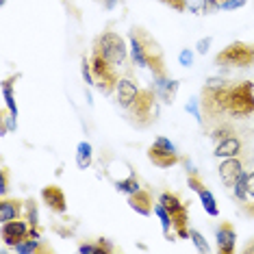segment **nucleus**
Wrapping results in <instances>:
<instances>
[{"label": "nucleus", "instance_id": "obj_1", "mask_svg": "<svg viewBox=\"0 0 254 254\" xmlns=\"http://www.w3.org/2000/svg\"><path fill=\"white\" fill-rule=\"evenodd\" d=\"M200 109L209 128L228 124L226 120H250L254 118V83L209 76L202 85Z\"/></svg>", "mask_w": 254, "mask_h": 254}, {"label": "nucleus", "instance_id": "obj_2", "mask_svg": "<svg viewBox=\"0 0 254 254\" xmlns=\"http://www.w3.org/2000/svg\"><path fill=\"white\" fill-rule=\"evenodd\" d=\"M128 50H130V61L137 67H148L154 78L170 76L165 67V55L161 44L154 39L146 28L132 26L128 31Z\"/></svg>", "mask_w": 254, "mask_h": 254}, {"label": "nucleus", "instance_id": "obj_3", "mask_svg": "<svg viewBox=\"0 0 254 254\" xmlns=\"http://www.w3.org/2000/svg\"><path fill=\"white\" fill-rule=\"evenodd\" d=\"M91 53L100 55L102 59L109 61L115 67L126 65V61H128V57H130V50H128V44H126V39L120 35V33H115V31L100 33V35L94 39Z\"/></svg>", "mask_w": 254, "mask_h": 254}, {"label": "nucleus", "instance_id": "obj_4", "mask_svg": "<svg viewBox=\"0 0 254 254\" xmlns=\"http://www.w3.org/2000/svg\"><path fill=\"white\" fill-rule=\"evenodd\" d=\"M161 105H163V102L159 100V96H157L154 89H139L135 102H132L126 111H128V118L135 126L148 128V126H152L159 120Z\"/></svg>", "mask_w": 254, "mask_h": 254}, {"label": "nucleus", "instance_id": "obj_5", "mask_svg": "<svg viewBox=\"0 0 254 254\" xmlns=\"http://www.w3.org/2000/svg\"><path fill=\"white\" fill-rule=\"evenodd\" d=\"M215 65L219 67H252L254 65V44L233 42L215 55Z\"/></svg>", "mask_w": 254, "mask_h": 254}, {"label": "nucleus", "instance_id": "obj_6", "mask_svg": "<svg viewBox=\"0 0 254 254\" xmlns=\"http://www.w3.org/2000/svg\"><path fill=\"white\" fill-rule=\"evenodd\" d=\"M159 202L167 209L174 224V233L178 239H189V211L187 204H183V200L172 191H163L159 195Z\"/></svg>", "mask_w": 254, "mask_h": 254}, {"label": "nucleus", "instance_id": "obj_7", "mask_svg": "<svg viewBox=\"0 0 254 254\" xmlns=\"http://www.w3.org/2000/svg\"><path fill=\"white\" fill-rule=\"evenodd\" d=\"M89 61H91V72H94V78H96V89L105 96L113 94L115 87H118V80L122 78L118 74V67L111 65V63L105 61L96 53H91Z\"/></svg>", "mask_w": 254, "mask_h": 254}, {"label": "nucleus", "instance_id": "obj_8", "mask_svg": "<svg viewBox=\"0 0 254 254\" xmlns=\"http://www.w3.org/2000/svg\"><path fill=\"white\" fill-rule=\"evenodd\" d=\"M148 159L150 163H154L161 170H170V167H174L176 163L183 161L176 143H172L167 137H157L152 141V146L148 148Z\"/></svg>", "mask_w": 254, "mask_h": 254}, {"label": "nucleus", "instance_id": "obj_9", "mask_svg": "<svg viewBox=\"0 0 254 254\" xmlns=\"http://www.w3.org/2000/svg\"><path fill=\"white\" fill-rule=\"evenodd\" d=\"M187 185H189V189L191 191L198 193V198H200V204H202V209H204L206 215H211V217H217L219 215V206H217V200H215V195H213L209 189L204 187V183H202V178L198 176V172H187Z\"/></svg>", "mask_w": 254, "mask_h": 254}, {"label": "nucleus", "instance_id": "obj_10", "mask_svg": "<svg viewBox=\"0 0 254 254\" xmlns=\"http://www.w3.org/2000/svg\"><path fill=\"white\" fill-rule=\"evenodd\" d=\"M28 230H31V224L26 219H11V222H2L0 226V237H2V244L9 248H15L18 244L28 237Z\"/></svg>", "mask_w": 254, "mask_h": 254}, {"label": "nucleus", "instance_id": "obj_11", "mask_svg": "<svg viewBox=\"0 0 254 254\" xmlns=\"http://www.w3.org/2000/svg\"><path fill=\"white\" fill-rule=\"evenodd\" d=\"M244 163L239 161V157H230V159H222V163L217 167V174H219V181L224 183V187L233 189L235 183L239 181V176L244 174Z\"/></svg>", "mask_w": 254, "mask_h": 254}, {"label": "nucleus", "instance_id": "obj_12", "mask_svg": "<svg viewBox=\"0 0 254 254\" xmlns=\"http://www.w3.org/2000/svg\"><path fill=\"white\" fill-rule=\"evenodd\" d=\"M42 200L50 211L57 213V215H63V213L67 211L65 193H63V189L57 187V185H46V187L42 189Z\"/></svg>", "mask_w": 254, "mask_h": 254}, {"label": "nucleus", "instance_id": "obj_13", "mask_svg": "<svg viewBox=\"0 0 254 254\" xmlns=\"http://www.w3.org/2000/svg\"><path fill=\"white\" fill-rule=\"evenodd\" d=\"M215 239H217V252L219 254H233L237 248V233L230 222H222L215 228Z\"/></svg>", "mask_w": 254, "mask_h": 254}, {"label": "nucleus", "instance_id": "obj_14", "mask_svg": "<svg viewBox=\"0 0 254 254\" xmlns=\"http://www.w3.org/2000/svg\"><path fill=\"white\" fill-rule=\"evenodd\" d=\"M178 89H181V80H176V78H170V76H163V78H154V91H157L159 100L163 102L165 107L174 105Z\"/></svg>", "mask_w": 254, "mask_h": 254}, {"label": "nucleus", "instance_id": "obj_15", "mask_svg": "<svg viewBox=\"0 0 254 254\" xmlns=\"http://www.w3.org/2000/svg\"><path fill=\"white\" fill-rule=\"evenodd\" d=\"M141 87H137V83L130 76H122L118 80V87H115V98H118V105L122 109H128L135 102L137 94Z\"/></svg>", "mask_w": 254, "mask_h": 254}, {"label": "nucleus", "instance_id": "obj_16", "mask_svg": "<svg viewBox=\"0 0 254 254\" xmlns=\"http://www.w3.org/2000/svg\"><path fill=\"white\" fill-rule=\"evenodd\" d=\"M154 198H152V193L148 191V189H139V191H135V193H130L128 195V206L135 213H139V215L143 217H150L154 213Z\"/></svg>", "mask_w": 254, "mask_h": 254}, {"label": "nucleus", "instance_id": "obj_17", "mask_svg": "<svg viewBox=\"0 0 254 254\" xmlns=\"http://www.w3.org/2000/svg\"><path fill=\"white\" fill-rule=\"evenodd\" d=\"M241 150H244V143H241V139L237 137V132H233V135L224 137L222 141L215 143V157L217 159H230V157H239Z\"/></svg>", "mask_w": 254, "mask_h": 254}, {"label": "nucleus", "instance_id": "obj_18", "mask_svg": "<svg viewBox=\"0 0 254 254\" xmlns=\"http://www.w3.org/2000/svg\"><path fill=\"white\" fill-rule=\"evenodd\" d=\"M20 217H24V200L2 195V200H0V222H11V219Z\"/></svg>", "mask_w": 254, "mask_h": 254}, {"label": "nucleus", "instance_id": "obj_19", "mask_svg": "<svg viewBox=\"0 0 254 254\" xmlns=\"http://www.w3.org/2000/svg\"><path fill=\"white\" fill-rule=\"evenodd\" d=\"M53 248L46 246L44 239H33V237H26L22 244L15 246V252L18 254H42V252H50Z\"/></svg>", "mask_w": 254, "mask_h": 254}, {"label": "nucleus", "instance_id": "obj_20", "mask_svg": "<svg viewBox=\"0 0 254 254\" xmlns=\"http://www.w3.org/2000/svg\"><path fill=\"white\" fill-rule=\"evenodd\" d=\"M154 215L159 217V222H161V228H163V235H165V239L167 241H174V237H176V233H174V224H172V217H170V213H167V209L161 202H157L154 204Z\"/></svg>", "mask_w": 254, "mask_h": 254}, {"label": "nucleus", "instance_id": "obj_21", "mask_svg": "<svg viewBox=\"0 0 254 254\" xmlns=\"http://www.w3.org/2000/svg\"><path fill=\"white\" fill-rule=\"evenodd\" d=\"M94 163V148L89 141H78L76 146V167L78 170H89Z\"/></svg>", "mask_w": 254, "mask_h": 254}, {"label": "nucleus", "instance_id": "obj_22", "mask_svg": "<svg viewBox=\"0 0 254 254\" xmlns=\"http://www.w3.org/2000/svg\"><path fill=\"white\" fill-rule=\"evenodd\" d=\"M141 189V183H139V178H137V174H130L122 178V181H115V191H120V193H124L126 198H128L130 193H135V191H139Z\"/></svg>", "mask_w": 254, "mask_h": 254}, {"label": "nucleus", "instance_id": "obj_23", "mask_svg": "<svg viewBox=\"0 0 254 254\" xmlns=\"http://www.w3.org/2000/svg\"><path fill=\"white\" fill-rule=\"evenodd\" d=\"M15 78H18V76L4 78V83H2V98H4V105H7L9 113L18 118L20 111H18V105H15V96H13V83H15Z\"/></svg>", "mask_w": 254, "mask_h": 254}, {"label": "nucleus", "instance_id": "obj_24", "mask_svg": "<svg viewBox=\"0 0 254 254\" xmlns=\"http://www.w3.org/2000/svg\"><path fill=\"white\" fill-rule=\"evenodd\" d=\"M24 219L31 226H39V209H37L35 198L24 200Z\"/></svg>", "mask_w": 254, "mask_h": 254}, {"label": "nucleus", "instance_id": "obj_25", "mask_svg": "<svg viewBox=\"0 0 254 254\" xmlns=\"http://www.w3.org/2000/svg\"><path fill=\"white\" fill-rule=\"evenodd\" d=\"M189 239H191V244L195 246V250L198 252H209L211 248H209V241L204 239V235L200 233V230H195V228H189Z\"/></svg>", "mask_w": 254, "mask_h": 254}, {"label": "nucleus", "instance_id": "obj_26", "mask_svg": "<svg viewBox=\"0 0 254 254\" xmlns=\"http://www.w3.org/2000/svg\"><path fill=\"white\" fill-rule=\"evenodd\" d=\"M80 74H83V80L87 87H96V78H94V72H91V61L87 57L80 59Z\"/></svg>", "mask_w": 254, "mask_h": 254}, {"label": "nucleus", "instance_id": "obj_27", "mask_svg": "<svg viewBox=\"0 0 254 254\" xmlns=\"http://www.w3.org/2000/svg\"><path fill=\"white\" fill-rule=\"evenodd\" d=\"M185 111L191 113L195 120H198L200 126H204V118H202V109H200V98H191V100L185 105Z\"/></svg>", "mask_w": 254, "mask_h": 254}, {"label": "nucleus", "instance_id": "obj_28", "mask_svg": "<svg viewBox=\"0 0 254 254\" xmlns=\"http://www.w3.org/2000/svg\"><path fill=\"white\" fill-rule=\"evenodd\" d=\"M222 11V2L219 0H202V15H213Z\"/></svg>", "mask_w": 254, "mask_h": 254}, {"label": "nucleus", "instance_id": "obj_29", "mask_svg": "<svg viewBox=\"0 0 254 254\" xmlns=\"http://www.w3.org/2000/svg\"><path fill=\"white\" fill-rule=\"evenodd\" d=\"M178 63H181L183 67H191L193 65V50L183 48L181 53H178Z\"/></svg>", "mask_w": 254, "mask_h": 254}, {"label": "nucleus", "instance_id": "obj_30", "mask_svg": "<svg viewBox=\"0 0 254 254\" xmlns=\"http://www.w3.org/2000/svg\"><path fill=\"white\" fill-rule=\"evenodd\" d=\"M159 2L167 4V7H172L174 11H178V13H183V11H187V7H189V2H187V0H159Z\"/></svg>", "mask_w": 254, "mask_h": 254}, {"label": "nucleus", "instance_id": "obj_31", "mask_svg": "<svg viewBox=\"0 0 254 254\" xmlns=\"http://www.w3.org/2000/svg\"><path fill=\"white\" fill-rule=\"evenodd\" d=\"M7 191H9V170L2 167L0 170V195H7Z\"/></svg>", "mask_w": 254, "mask_h": 254}, {"label": "nucleus", "instance_id": "obj_32", "mask_svg": "<svg viewBox=\"0 0 254 254\" xmlns=\"http://www.w3.org/2000/svg\"><path fill=\"white\" fill-rule=\"evenodd\" d=\"M211 44H213V37L198 39V44H195V53H198V55H206V53H209V48H211Z\"/></svg>", "mask_w": 254, "mask_h": 254}, {"label": "nucleus", "instance_id": "obj_33", "mask_svg": "<svg viewBox=\"0 0 254 254\" xmlns=\"http://www.w3.org/2000/svg\"><path fill=\"white\" fill-rule=\"evenodd\" d=\"M246 4H248V0H224V2H222V9H224V11H235V9L246 7Z\"/></svg>", "mask_w": 254, "mask_h": 254}, {"label": "nucleus", "instance_id": "obj_34", "mask_svg": "<svg viewBox=\"0 0 254 254\" xmlns=\"http://www.w3.org/2000/svg\"><path fill=\"white\" fill-rule=\"evenodd\" d=\"M78 252L80 254H102V250H100V246L98 244H80Z\"/></svg>", "mask_w": 254, "mask_h": 254}, {"label": "nucleus", "instance_id": "obj_35", "mask_svg": "<svg viewBox=\"0 0 254 254\" xmlns=\"http://www.w3.org/2000/svg\"><path fill=\"white\" fill-rule=\"evenodd\" d=\"M96 244L98 246H100V250H102V254H111L113 250H115V246L111 244V241H109V239H105V237H102V239H98L96 241Z\"/></svg>", "mask_w": 254, "mask_h": 254}, {"label": "nucleus", "instance_id": "obj_36", "mask_svg": "<svg viewBox=\"0 0 254 254\" xmlns=\"http://www.w3.org/2000/svg\"><path fill=\"white\" fill-rule=\"evenodd\" d=\"M244 252H248V254H252V252H254V241H252L250 246H246V248H244Z\"/></svg>", "mask_w": 254, "mask_h": 254}, {"label": "nucleus", "instance_id": "obj_37", "mask_svg": "<svg viewBox=\"0 0 254 254\" xmlns=\"http://www.w3.org/2000/svg\"><path fill=\"white\" fill-rule=\"evenodd\" d=\"M0 2H2V7H4V4H7V0H0Z\"/></svg>", "mask_w": 254, "mask_h": 254}, {"label": "nucleus", "instance_id": "obj_38", "mask_svg": "<svg viewBox=\"0 0 254 254\" xmlns=\"http://www.w3.org/2000/svg\"><path fill=\"white\" fill-rule=\"evenodd\" d=\"M250 217H254V209H252V211H250Z\"/></svg>", "mask_w": 254, "mask_h": 254}, {"label": "nucleus", "instance_id": "obj_39", "mask_svg": "<svg viewBox=\"0 0 254 254\" xmlns=\"http://www.w3.org/2000/svg\"><path fill=\"white\" fill-rule=\"evenodd\" d=\"M219 2H224V0H219Z\"/></svg>", "mask_w": 254, "mask_h": 254}]
</instances>
